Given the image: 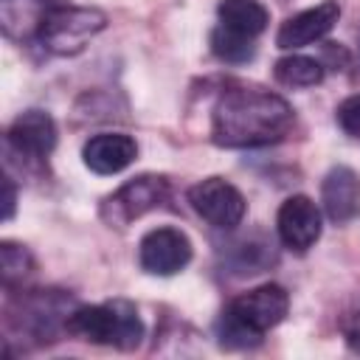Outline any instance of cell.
<instances>
[{"label": "cell", "mask_w": 360, "mask_h": 360, "mask_svg": "<svg viewBox=\"0 0 360 360\" xmlns=\"http://www.w3.org/2000/svg\"><path fill=\"white\" fill-rule=\"evenodd\" d=\"M295 112L273 90L259 84H228L211 110V141L225 149H256L287 138Z\"/></svg>", "instance_id": "1"}, {"label": "cell", "mask_w": 360, "mask_h": 360, "mask_svg": "<svg viewBox=\"0 0 360 360\" xmlns=\"http://www.w3.org/2000/svg\"><path fill=\"white\" fill-rule=\"evenodd\" d=\"M290 295L281 284H262L236 295L217 321V338L225 349H253L264 332L287 318Z\"/></svg>", "instance_id": "2"}, {"label": "cell", "mask_w": 360, "mask_h": 360, "mask_svg": "<svg viewBox=\"0 0 360 360\" xmlns=\"http://www.w3.org/2000/svg\"><path fill=\"white\" fill-rule=\"evenodd\" d=\"M68 335H76L87 343L132 352L143 340V321L138 315V307L124 298H112L104 304H79L68 318Z\"/></svg>", "instance_id": "3"}, {"label": "cell", "mask_w": 360, "mask_h": 360, "mask_svg": "<svg viewBox=\"0 0 360 360\" xmlns=\"http://www.w3.org/2000/svg\"><path fill=\"white\" fill-rule=\"evenodd\" d=\"M76 307L65 290H20L6 304V323L34 343H51L68 332V318Z\"/></svg>", "instance_id": "4"}, {"label": "cell", "mask_w": 360, "mask_h": 360, "mask_svg": "<svg viewBox=\"0 0 360 360\" xmlns=\"http://www.w3.org/2000/svg\"><path fill=\"white\" fill-rule=\"evenodd\" d=\"M104 28H107V14L101 8L56 3L45 14L37 42L53 56H76Z\"/></svg>", "instance_id": "5"}, {"label": "cell", "mask_w": 360, "mask_h": 360, "mask_svg": "<svg viewBox=\"0 0 360 360\" xmlns=\"http://www.w3.org/2000/svg\"><path fill=\"white\" fill-rule=\"evenodd\" d=\"M169 191H172V186L163 174H138V177L127 180L118 191L104 197L101 219L107 225L124 228L132 219H141L143 214H149L152 208H160L169 200Z\"/></svg>", "instance_id": "6"}, {"label": "cell", "mask_w": 360, "mask_h": 360, "mask_svg": "<svg viewBox=\"0 0 360 360\" xmlns=\"http://www.w3.org/2000/svg\"><path fill=\"white\" fill-rule=\"evenodd\" d=\"M188 202L208 225L222 228V231H233L245 219V211H248L242 191L225 177H205L194 183L188 188Z\"/></svg>", "instance_id": "7"}, {"label": "cell", "mask_w": 360, "mask_h": 360, "mask_svg": "<svg viewBox=\"0 0 360 360\" xmlns=\"http://www.w3.org/2000/svg\"><path fill=\"white\" fill-rule=\"evenodd\" d=\"M194 256L191 239L180 228H155L143 233L138 245V262L149 276H174L180 273Z\"/></svg>", "instance_id": "8"}, {"label": "cell", "mask_w": 360, "mask_h": 360, "mask_svg": "<svg viewBox=\"0 0 360 360\" xmlns=\"http://www.w3.org/2000/svg\"><path fill=\"white\" fill-rule=\"evenodd\" d=\"M53 146H56V124L45 110L20 112L6 132V149L31 163H42L53 152Z\"/></svg>", "instance_id": "9"}, {"label": "cell", "mask_w": 360, "mask_h": 360, "mask_svg": "<svg viewBox=\"0 0 360 360\" xmlns=\"http://www.w3.org/2000/svg\"><path fill=\"white\" fill-rule=\"evenodd\" d=\"M276 231L284 248L304 253L321 239V211L307 194H292L278 205Z\"/></svg>", "instance_id": "10"}, {"label": "cell", "mask_w": 360, "mask_h": 360, "mask_svg": "<svg viewBox=\"0 0 360 360\" xmlns=\"http://www.w3.org/2000/svg\"><path fill=\"white\" fill-rule=\"evenodd\" d=\"M338 17H340L338 0H323L307 11H298L281 22V28L276 34V45L284 51H292V48H304L309 42H318L335 28Z\"/></svg>", "instance_id": "11"}, {"label": "cell", "mask_w": 360, "mask_h": 360, "mask_svg": "<svg viewBox=\"0 0 360 360\" xmlns=\"http://www.w3.org/2000/svg\"><path fill=\"white\" fill-rule=\"evenodd\" d=\"M321 202L332 222L346 225L360 217V174L349 166H335L321 183Z\"/></svg>", "instance_id": "12"}, {"label": "cell", "mask_w": 360, "mask_h": 360, "mask_svg": "<svg viewBox=\"0 0 360 360\" xmlns=\"http://www.w3.org/2000/svg\"><path fill=\"white\" fill-rule=\"evenodd\" d=\"M138 158L135 138L124 132H98L82 146V160L96 174H118Z\"/></svg>", "instance_id": "13"}, {"label": "cell", "mask_w": 360, "mask_h": 360, "mask_svg": "<svg viewBox=\"0 0 360 360\" xmlns=\"http://www.w3.org/2000/svg\"><path fill=\"white\" fill-rule=\"evenodd\" d=\"M59 0H0V22H3V34L20 45L37 39L39 25L45 20V14L51 11V6H56Z\"/></svg>", "instance_id": "14"}, {"label": "cell", "mask_w": 360, "mask_h": 360, "mask_svg": "<svg viewBox=\"0 0 360 360\" xmlns=\"http://www.w3.org/2000/svg\"><path fill=\"white\" fill-rule=\"evenodd\" d=\"M217 17L222 28L236 31L250 39H256L270 22V14L259 0H219Z\"/></svg>", "instance_id": "15"}, {"label": "cell", "mask_w": 360, "mask_h": 360, "mask_svg": "<svg viewBox=\"0 0 360 360\" xmlns=\"http://www.w3.org/2000/svg\"><path fill=\"white\" fill-rule=\"evenodd\" d=\"M273 76L284 87H312V84H321L323 65L318 59H312V56L292 53V56H284V59L276 62Z\"/></svg>", "instance_id": "16"}, {"label": "cell", "mask_w": 360, "mask_h": 360, "mask_svg": "<svg viewBox=\"0 0 360 360\" xmlns=\"http://www.w3.org/2000/svg\"><path fill=\"white\" fill-rule=\"evenodd\" d=\"M0 273H3V287L8 292L20 287L34 273V256L28 253V248L11 239H3L0 242Z\"/></svg>", "instance_id": "17"}, {"label": "cell", "mask_w": 360, "mask_h": 360, "mask_svg": "<svg viewBox=\"0 0 360 360\" xmlns=\"http://www.w3.org/2000/svg\"><path fill=\"white\" fill-rule=\"evenodd\" d=\"M211 51L217 59L222 62H231V65H242V62H250L256 56V45L250 37H242L236 31H228L222 25H217L211 31Z\"/></svg>", "instance_id": "18"}, {"label": "cell", "mask_w": 360, "mask_h": 360, "mask_svg": "<svg viewBox=\"0 0 360 360\" xmlns=\"http://www.w3.org/2000/svg\"><path fill=\"white\" fill-rule=\"evenodd\" d=\"M267 262H273V253H270L267 242H262V245H253L250 239L233 242V267H236V273H262L267 267Z\"/></svg>", "instance_id": "19"}, {"label": "cell", "mask_w": 360, "mask_h": 360, "mask_svg": "<svg viewBox=\"0 0 360 360\" xmlns=\"http://www.w3.org/2000/svg\"><path fill=\"white\" fill-rule=\"evenodd\" d=\"M335 118H338L340 129H343L349 138L360 141V96L343 98V101L338 104V110H335Z\"/></svg>", "instance_id": "20"}, {"label": "cell", "mask_w": 360, "mask_h": 360, "mask_svg": "<svg viewBox=\"0 0 360 360\" xmlns=\"http://www.w3.org/2000/svg\"><path fill=\"white\" fill-rule=\"evenodd\" d=\"M343 338H346V346L354 354H360V312H352L343 321Z\"/></svg>", "instance_id": "21"}, {"label": "cell", "mask_w": 360, "mask_h": 360, "mask_svg": "<svg viewBox=\"0 0 360 360\" xmlns=\"http://www.w3.org/2000/svg\"><path fill=\"white\" fill-rule=\"evenodd\" d=\"M14 202H17V191H14V180L6 174L3 177V219L8 222L14 217Z\"/></svg>", "instance_id": "22"}]
</instances>
